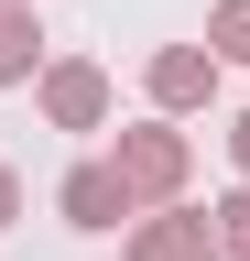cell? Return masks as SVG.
<instances>
[{
  "label": "cell",
  "instance_id": "1",
  "mask_svg": "<svg viewBox=\"0 0 250 261\" xmlns=\"http://www.w3.org/2000/svg\"><path fill=\"white\" fill-rule=\"evenodd\" d=\"M120 185L131 196H174L185 185V142L174 130H120Z\"/></svg>",
  "mask_w": 250,
  "mask_h": 261
},
{
  "label": "cell",
  "instance_id": "2",
  "mask_svg": "<svg viewBox=\"0 0 250 261\" xmlns=\"http://www.w3.org/2000/svg\"><path fill=\"white\" fill-rule=\"evenodd\" d=\"M66 218H76V228H120V218H131L120 163H76V174H66Z\"/></svg>",
  "mask_w": 250,
  "mask_h": 261
},
{
  "label": "cell",
  "instance_id": "3",
  "mask_svg": "<svg viewBox=\"0 0 250 261\" xmlns=\"http://www.w3.org/2000/svg\"><path fill=\"white\" fill-rule=\"evenodd\" d=\"M44 109L66 120V130H98V109H109V76H98V65H54V76H44Z\"/></svg>",
  "mask_w": 250,
  "mask_h": 261
},
{
  "label": "cell",
  "instance_id": "4",
  "mask_svg": "<svg viewBox=\"0 0 250 261\" xmlns=\"http://www.w3.org/2000/svg\"><path fill=\"white\" fill-rule=\"evenodd\" d=\"M207 76H217V65H207L196 44H174V55H152V98H163V109H196V98H207Z\"/></svg>",
  "mask_w": 250,
  "mask_h": 261
},
{
  "label": "cell",
  "instance_id": "5",
  "mask_svg": "<svg viewBox=\"0 0 250 261\" xmlns=\"http://www.w3.org/2000/svg\"><path fill=\"white\" fill-rule=\"evenodd\" d=\"M131 261H207V218H152L131 240Z\"/></svg>",
  "mask_w": 250,
  "mask_h": 261
},
{
  "label": "cell",
  "instance_id": "6",
  "mask_svg": "<svg viewBox=\"0 0 250 261\" xmlns=\"http://www.w3.org/2000/svg\"><path fill=\"white\" fill-rule=\"evenodd\" d=\"M0 76H33V11L0 0Z\"/></svg>",
  "mask_w": 250,
  "mask_h": 261
},
{
  "label": "cell",
  "instance_id": "7",
  "mask_svg": "<svg viewBox=\"0 0 250 261\" xmlns=\"http://www.w3.org/2000/svg\"><path fill=\"white\" fill-rule=\"evenodd\" d=\"M207 261H250V196H229V207H217V228H207Z\"/></svg>",
  "mask_w": 250,
  "mask_h": 261
},
{
  "label": "cell",
  "instance_id": "8",
  "mask_svg": "<svg viewBox=\"0 0 250 261\" xmlns=\"http://www.w3.org/2000/svg\"><path fill=\"white\" fill-rule=\"evenodd\" d=\"M207 33H217V55H229V65H250V0H217Z\"/></svg>",
  "mask_w": 250,
  "mask_h": 261
},
{
  "label": "cell",
  "instance_id": "9",
  "mask_svg": "<svg viewBox=\"0 0 250 261\" xmlns=\"http://www.w3.org/2000/svg\"><path fill=\"white\" fill-rule=\"evenodd\" d=\"M22 218V185H11V163H0V228H11Z\"/></svg>",
  "mask_w": 250,
  "mask_h": 261
},
{
  "label": "cell",
  "instance_id": "10",
  "mask_svg": "<svg viewBox=\"0 0 250 261\" xmlns=\"http://www.w3.org/2000/svg\"><path fill=\"white\" fill-rule=\"evenodd\" d=\"M229 152H239V174H250V109H239V130H229Z\"/></svg>",
  "mask_w": 250,
  "mask_h": 261
}]
</instances>
